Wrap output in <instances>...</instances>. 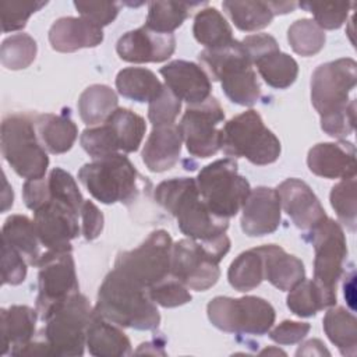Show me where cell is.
Masks as SVG:
<instances>
[{"label":"cell","mask_w":357,"mask_h":357,"mask_svg":"<svg viewBox=\"0 0 357 357\" xmlns=\"http://www.w3.org/2000/svg\"><path fill=\"white\" fill-rule=\"evenodd\" d=\"M155 201L177 219L178 229L197 241H211L226 233L229 220L213 215L202 201L192 177L165 180L155 188Z\"/></svg>","instance_id":"1"},{"label":"cell","mask_w":357,"mask_h":357,"mask_svg":"<svg viewBox=\"0 0 357 357\" xmlns=\"http://www.w3.org/2000/svg\"><path fill=\"white\" fill-rule=\"evenodd\" d=\"M93 311L123 328L151 331L160 324L159 311L148 290L116 269L109 272L100 284Z\"/></svg>","instance_id":"2"},{"label":"cell","mask_w":357,"mask_h":357,"mask_svg":"<svg viewBox=\"0 0 357 357\" xmlns=\"http://www.w3.org/2000/svg\"><path fill=\"white\" fill-rule=\"evenodd\" d=\"M199 63L212 79L220 81L225 95L237 105L252 106L261 96V86L252 70L250 56L241 42L205 49L198 54Z\"/></svg>","instance_id":"3"},{"label":"cell","mask_w":357,"mask_h":357,"mask_svg":"<svg viewBox=\"0 0 357 357\" xmlns=\"http://www.w3.org/2000/svg\"><path fill=\"white\" fill-rule=\"evenodd\" d=\"M229 250L230 240L226 234L211 241L178 240L172 250V276L188 289L204 291L218 282L219 262Z\"/></svg>","instance_id":"4"},{"label":"cell","mask_w":357,"mask_h":357,"mask_svg":"<svg viewBox=\"0 0 357 357\" xmlns=\"http://www.w3.org/2000/svg\"><path fill=\"white\" fill-rule=\"evenodd\" d=\"M138 172L123 153L93 159L78 172V180L88 192L103 204H130L139 192Z\"/></svg>","instance_id":"5"},{"label":"cell","mask_w":357,"mask_h":357,"mask_svg":"<svg viewBox=\"0 0 357 357\" xmlns=\"http://www.w3.org/2000/svg\"><path fill=\"white\" fill-rule=\"evenodd\" d=\"M93 310L88 298L79 291L57 304L43 319L42 335L49 344L52 356H82L86 346V328Z\"/></svg>","instance_id":"6"},{"label":"cell","mask_w":357,"mask_h":357,"mask_svg":"<svg viewBox=\"0 0 357 357\" xmlns=\"http://www.w3.org/2000/svg\"><path fill=\"white\" fill-rule=\"evenodd\" d=\"M220 149L227 156L245 158L254 165L264 166L279 158L280 141L251 109L234 116L222 127Z\"/></svg>","instance_id":"7"},{"label":"cell","mask_w":357,"mask_h":357,"mask_svg":"<svg viewBox=\"0 0 357 357\" xmlns=\"http://www.w3.org/2000/svg\"><path fill=\"white\" fill-rule=\"evenodd\" d=\"M195 181L202 201L219 218L234 216L251 192L250 183L238 173L237 162L231 158L218 159L206 165Z\"/></svg>","instance_id":"8"},{"label":"cell","mask_w":357,"mask_h":357,"mask_svg":"<svg viewBox=\"0 0 357 357\" xmlns=\"http://www.w3.org/2000/svg\"><path fill=\"white\" fill-rule=\"evenodd\" d=\"M1 153L13 170L26 178H42L49 166L35 123L25 114H10L1 123Z\"/></svg>","instance_id":"9"},{"label":"cell","mask_w":357,"mask_h":357,"mask_svg":"<svg viewBox=\"0 0 357 357\" xmlns=\"http://www.w3.org/2000/svg\"><path fill=\"white\" fill-rule=\"evenodd\" d=\"M173 241L166 230L152 231L137 248L120 252L114 269L144 289L172 275Z\"/></svg>","instance_id":"10"},{"label":"cell","mask_w":357,"mask_h":357,"mask_svg":"<svg viewBox=\"0 0 357 357\" xmlns=\"http://www.w3.org/2000/svg\"><path fill=\"white\" fill-rule=\"evenodd\" d=\"M213 326L229 333L264 335L275 322V310L264 298L245 296L241 298L215 297L206 307Z\"/></svg>","instance_id":"11"},{"label":"cell","mask_w":357,"mask_h":357,"mask_svg":"<svg viewBox=\"0 0 357 357\" xmlns=\"http://www.w3.org/2000/svg\"><path fill=\"white\" fill-rule=\"evenodd\" d=\"M356 82L357 63L353 59H337L317 67L311 78V102L319 116L346 109Z\"/></svg>","instance_id":"12"},{"label":"cell","mask_w":357,"mask_h":357,"mask_svg":"<svg viewBox=\"0 0 357 357\" xmlns=\"http://www.w3.org/2000/svg\"><path fill=\"white\" fill-rule=\"evenodd\" d=\"M223 120V109L213 96L202 103L190 105L178 124L187 151L195 158L215 155L222 145V128L219 126Z\"/></svg>","instance_id":"13"},{"label":"cell","mask_w":357,"mask_h":357,"mask_svg":"<svg viewBox=\"0 0 357 357\" xmlns=\"http://www.w3.org/2000/svg\"><path fill=\"white\" fill-rule=\"evenodd\" d=\"M36 266L39 268L36 311L45 319L52 308L78 291V280L71 251L47 250Z\"/></svg>","instance_id":"14"},{"label":"cell","mask_w":357,"mask_h":357,"mask_svg":"<svg viewBox=\"0 0 357 357\" xmlns=\"http://www.w3.org/2000/svg\"><path fill=\"white\" fill-rule=\"evenodd\" d=\"M314 245V279L324 290L336 294L347 257V244L343 229L337 222L326 218L311 230Z\"/></svg>","instance_id":"15"},{"label":"cell","mask_w":357,"mask_h":357,"mask_svg":"<svg viewBox=\"0 0 357 357\" xmlns=\"http://www.w3.org/2000/svg\"><path fill=\"white\" fill-rule=\"evenodd\" d=\"M33 213V226L40 244L49 251H71L70 241L79 233V212L64 202L50 199Z\"/></svg>","instance_id":"16"},{"label":"cell","mask_w":357,"mask_h":357,"mask_svg":"<svg viewBox=\"0 0 357 357\" xmlns=\"http://www.w3.org/2000/svg\"><path fill=\"white\" fill-rule=\"evenodd\" d=\"M176 49L173 33H159L148 26H139L120 36L116 50L128 63H160L167 60Z\"/></svg>","instance_id":"17"},{"label":"cell","mask_w":357,"mask_h":357,"mask_svg":"<svg viewBox=\"0 0 357 357\" xmlns=\"http://www.w3.org/2000/svg\"><path fill=\"white\" fill-rule=\"evenodd\" d=\"M276 192L280 206L301 230H312L328 216L310 185L298 178H287L279 184Z\"/></svg>","instance_id":"18"},{"label":"cell","mask_w":357,"mask_h":357,"mask_svg":"<svg viewBox=\"0 0 357 357\" xmlns=\"http://www.w3.org/2000/svg\"><path fill=\"white\" fill-rule=\"evenodd\" d=\"M280 199L276 190L258 187L251 190L243 205L241 230L250 237L273 233L280 225Z\"/></svg>","instance_id":"19"},{"label":"cell","mask_w":357,"mask_h":357,"mask_svg":"<svg viewBox=\"0 0 357 357\" xmlns=\"http://www.w3.org/2000/svg\"><path fill=\"white\" fill-rule=\"evenodd\" d=\"M166 86L188 105H198L211 96V79L204 68L192 61L174 60L160 68Z\"/></svg>","instance_id":"20"},{"label":"cell","mask_w":357,"mask_h":357,"mask_svg":"<svg viewBox=\"0 0 357 357\" xmlns=\"http://www.w3.org/2000/svg\"><path fill=\"white\" fill-rule=\"evenodd\" d=\"M308 169L324 178L356 176V148L351 142H324L312 146L307 156Z\"/></svg>","instance_id":"21"},{"label":"cell","mask_w":357,"mask_h":357,"mask_svg":"<svg viewBox=\"0 0 357 357\" xmlns=\"http://www.w3.org/2000/svg\"><path fill=\"white\" fill-rule=\"evenodd\" d=\"M103 40L100 26L82 17H61L49 29V42L57 52L71 53L84 47H95Z\"/></svg>","instance_id":"22"},{"label":"cell","mask_w":357,"mask_h":357,"mask_svg":"<svg viewBox=\"0 0 357 357\" xmlns=\"http://www.w3.org/2000/svg\"><path fill=\"white\" fill-rule=\"evenodd\" d=\"M181 134L178 126H159L153 127L144 149L142 160L151 172L162 173L172 169L181 153Z\"/></svg>","instance_id":"23"},{"label":"cell","mask_w":357,"mask_h":357,"mask_svg":"<svg viewBox=\"0 0 357 357\" xmlns=\"http://www.w3.org/2000/svg\"><path fill=\"white\" fill-rule=\"evenodd\" d=\"M264 261V279L276 289L289 291L304 280L305 269L301 259L287 254L276 244L258 247Z\"/></svg>","instance_id":"24"},{"label":"cell","mask_w":357,"mask_h":357,"mask_svg":"<svg viewBox=\"0 0 357 357\" xmlns=\"http://www.w3.org/2000/svg\"><path fill=\"white\" fill-rule=\"evenodd\" d=\"M86 347L95 357H121L131 354V343L119 325L95 311L86 328Z\"/></svg>","instance_id":"25"},{"label":"cell","mask_w":357,"mask_h":357,"mask_svg":"<svg viewBox=\"0 0 357 357\" xmlns=\"http://www.w3.org/2000/svg\"><path fill=\"white\" fill-rule=\"evenodd\" d=\"M36 312L28 305H11L1 310V354L13 351L35 337Z\"/></svg>","instance_id":"26"},{"label":"cell","mask_w":357,"mask_h":357,"mask_svg":"<svg viewBox=\"0 0 357 357\" xmlns=\"http://www.w3.org/2000/svg\"><path fill=\"white\" fill-rule=\"evenodd\" d=\"M35 128L43 146L50 153H64L74 145L78 128L64 114H39L35 117Z\"/></svg>","instance_id":"27"},{"label":"cell","mask_w":357,"mask_h":357,"mask_svg":"<svg viewBox=\"0 0 357 357\" xmlns=\"http://www.w3.org/2000/svg\"><path fill=\"white\" fill-rule=\"evenodd\" d=\"M1 240L14 247L28 264L38 265L42 252L33 222L24 215H11L6 219Z\"/></svg>","instance_id":"28"},{"label":"cell","mask_w":357,"mask_h":357,"mask_svg":"<svg viewBox=\"0 0 357 357\" xmlns=\"http://www.w3.org/2000/svg\"><path fill=\"white\" fill-rule=\"evenodd\" d=\"M163 86L165 85L148 68H123L116 77V88L119 93L139 103L152 102L162 92Z\"/></svg>","instance_id":"29"},{"label":"cell","mask_w":357,"mask_h":357,"mask_svg":"<svg viewBox=\"0 0 357 357\" xmlns=\"http://www.w3.org/2000/svg\"><path fill=\"white\" fill-rule=\"evenodd\" d=\"M324 331L328 339L343 356L354 357L357 353V321L343 307H332L324 317Z\"/></svg>","instance_id":"30"},{"label":"cell","mask_w":357,"mask_h":357,"mask_svg":"<svg viewBox=\"0 0 357 357\" xmlns=\"http://www.w3.org/2000/svg\"><path fill=\"white\" fill-rule=\"evenodd\" d=\"M252 64L257 67L264 81L276 89H284L290 86L298 74L297 61L287 53L280 52L279 47L257 57Z\"/></svg>","instance_id":"31"},{"label":"cell","mask_w":357,"mask_h":357,"mask_svg":"<svg viewBox=\"0 0 357 357\" xmlns=\"http://www.w3.org/2000/svg\"><path fill=\"white\" fill-rule=\"evenodd\" d=\"M119 146V151L131 153L138 151L145 135V120L130 109L117 107L105 121Z\"/></svg>","instance_id":"32"},{"label":"cell","mask_w":357,"mask_h":357,"mask_svg":"<svg viewBox=\"0 0 357 357\" xmlns=\"http://www.w3.org/2000/svg\"><path fill=\"white\" fill-rule=\"evenodd\" d=\"M286 304L297 317H312L318 311L336 304V294L324 290L315 280L304 279L289 290Z\"/></svg>","instance_id":"33"},{"label":"cell","mask_w":357,"mask_h":357,"mask_svg":"<svg viewBox=\"0 0 357 357\" xmlns=\"http://www.w3.org/2000/svg\"><path fill=\"white\" fill-rule=\"evenodd\" d=\"M117 95L110 86L93 84L88 86L78 99L79 117L89 126L105 123L117 109Z\"/></svg>","instance_id":"34"},{"label":"cell","mask_w":357,"mask_h":357,"mask_svg":"<svg viewBox=\"0 0 357 357\" xmlns=\"http://www.w3.org/2000/svg\"><path fill=\"white\" fill-rule=\"evenodd\" d=\"M192 33L206 49L220 47L233 40L229 22L216 8H204L195 15Z\"/></svg>","instance_id":"35"},{"label":"cell","mask_w":357,"mask_h":357,"mask_svg":"<svg viewBox=\"0 0 357 357\" xmlns=\"http://www.w3.org/2000/svg\"><path fill=\"white\" fill-rule=\"evenodd\" d=\"M201 4L199 1H151L148 4L146 24L149 29L159 33H172L188 17L191 7Z\"/></svg>","instance_id":"36"},{"label":"cell","mask_w":357,"mask_h":357,"mask_svg":"<svg viewBox=\"0 0 357 357\" xmlns=\"http://www.w3.org/2000/svg\"><path fill=\"white\" fill-rule=\"evenodd\" d=\"M227 279L237 291H248L259 286L264 280V261L259 248L241 252L230 264Z\"/></svg>","instance_id":"37"},{"label":"cell","mask_w":357,"mask_h":357,"mask_svg":"<svg viewBox=\"0 0 357 357\" xmlns=\"http://www.w3.org/2000/svg\"><path fill=\"white\" fill-rule=\"evenodd\" d=\"M222 6L234 25L245 32L268 26L275 15L269 1H223Z\"/></svg>","instance_id":"38"},{"label":"cell","mask_w":357,"mask_h":357,"mask_svg":"<svg viewBox=\"0 0 357 357\" xmlns=\"http://www.w3.org/2000/svg\"><path fill=\"white\" fill-rule=\"evenodd\" d=\"M291 49L300 56H314L325 45V33L315 21L303 18L293 22L287 31Z\"/></svg>","instance_id":"39"},{"label":"cell","mask_w":357,"mask_h":357,"mask_svg":"<svg viewBox=\"0 0 357 357\" xmlns=\"http://www.w3.org/2000/svg\"><path fill=\"white\" fill-rule=\"evenodd\" d=\"M38 45L28 33H17L6 38L0 49L1 64L8 70L26 68L36 57Z\"/></svg>","instance_id":"40"},{"label":"cell","mask_w":357,"mask_h":357,"mask_svg":"<svg viewBox=\"0 0 357 357\" xmlns=\"http://www.w3.org/2000/svg\"><path fill=\"white\" fill-rule=\"evenodd\" d=\"M331 205L340 222L351 231L356 230L357 206H356V178H343L333 185L331 191Z\"/></svg>","instance_id":"41"},{"label":"cell","mask_w":357,"mask_h":357,"mask_svg":"<svg viewBox=\"0 0 357 357\" xmlns=\"http://www.w3.org/2000/svg\"><path fill=\"white\" fill-rule=\"evenodd\" d=\"M47 184L50 199L64 202L78 212L81 211L85 199L82 198V194L70 173H67L61 167H54L47 176Z\"/></svg>","instance_id":"42"},{"label":"cell","mask_w":357,"mask_h":357,"mask_svg":"<svg viewBox=\"0 0 357 357\" xmlns=\"http://www.w3.org/2000/svg\"><path fill=\"white\" fill-rule=\"evenodd\" d=\"M298 6L310 11L315 18L317 25L322 29H337L346 21L353 4L335 1H303Z\"/></svg>","instance_id":"43"},{"label":"cell","mask_w":357,"mask_h":357,"mask_svg":"<svg viewBox=\"0 0 357 357\" xmlns=\"http://www.w3.org/2000/svg\"><path fill=\"white\" fill-rule=\"evenodd\" d=\"M79 141L85 152L93 159L119 153V146L106 123L84 130Z\"/></svg>","instance_id":"44"},{"label":"cell","mask_w":357,"mask_h":357,"mask_svg":"<svg viewBox=\"0 0 357 357\" xmlns=\"http://www.w3.org/2000/svg\"><path fill=\"white\" fill-rule=\"evenodd\" d=\"M187 289V286L170 275L165 280L149 287L148 294L155 304L165 308H173L191 301V294Z\"/></svg>","instance_id":"45"},{"label":"cell","mask_w":357,"mask_h":357,"mask_svg":"<svg viewBox=\"0 0 357 357\" xmlns=\"http://www.w3.org/2000/svg\"><path fill=\"white\" fill-rule=\"evenodd\" d=\"M47 1H0L1 25L3 32H11L22 29L26 25L28 18L45 7Z\"/></svg>","instance_id":"46"},{"label":"cell","mask_w":357,"mask_h":357,"mask_svg":"<svg viewBox=\"0 0 357 357\" xmlns=\"http://www.w3.org/2000/svg\"><path fill=\"white\" fill-rule=\"evenodd\" d=\"M181 109V100L165 85L162 92L149 102L148 117L153 127L174 124Z\"/></svg>","instance_id":"47"},{"label":"cell","mask_w":357,"mask_h":357,"mask_svg":"<svg viewBox=\"0 0 357 357\" xmlns=\"http://www.w3.org/2000/svg\"><path fill=\"white\" fill-rule=\"evenodd\" d=\"M1 282L3 284H20L26 276L25 258L8 243L1 240Z\"/></svg>","instance_id":"48"},{"label":"cell","mask_w":357,"mask_h":357,"mask_svg":"<svg viewBox=\"0 0 357 357\" xmlns=\"http://www.w3.org/2000/svg\"><path fill=\"white\" fill-rule=\"evenodd\" d=\"M356 123V99H351L346 109L322 116L321 128L331 137L343 138L353 132Z\"/></svg>","instance_id":"49"},{"label":"cell","mask_w":357,"mask_h":357,"mask_svg":"<svg viewBox=\"0 0 357 357\" xmlns=\"http://www.w3.org/2000/svg\"><path fill=\"white\" fill-rule=\"evenodd\" d=\"M82 18L98 26L109 25L119 14L120 4L114 1H74Z\"/></svg>","instance_id":"50"},{"label":"cell","mask_w":357,"mask_h":357,"mask_svg":"<svg viewBox=\"0 0 357 357\" xmlns=\"http://www.w3.org/2000/svg\"><path fill=\"white\" fill-rule=\"evenodd\" d=\"M310 324L283 321L269 332V337L279 344H294L301 342L310 332Z\"/></svg>","instance_id":"51"},{"label":"cell","mask_w":357,"mask_h":357,"mask_svg":"<svg viewBox=\"0 0 357 357\" xmlns=\"http://www.w3.org/2000/svg\"><path fill=\"white\" fill-rule=\"evenodd\" d=\"M22 195L25 205L33 212L50 201L47 178H32L26 180L22 185Z\"/></svg>","instance_id":"52"},{"label":"cell","mask_w":357,"mask_h":357,"mask_svg":"<svg viewBox=\"0 0 357 357\" xmlns=\"http://www.w3.org/2000/svg\"><path fill=\"white\" fill-rule=\"evenodd\" d=\"M79 216L82 219V234L86 240H95L103 230V215L92 201H84Z\"/></svg>","instance_id":"53"},{"label":"cell","mask_w":357,"mask_h":357,"mask_svg":"<svg viewBox=\"0 0 357 357\" xmlns=\"http://www.w3.org/2000/svg\"><path fill=\"white\" fill-rule=\"evenodd\" d=\"M324 354L329 356V351L325 349V344L318 339H311L303 343L296 351V356H324Z\"/></svg>","instance_id":"54"},{"label":"cell","mask_w":357,"mask_h":357,"mask_svg":"<svg viewBox=\"0 0 357 357\" xmlns=\"http://www.w3.org/2000/svg\"><path fill=\"white\" fill-rule=\"evenodd\" d=\"M269 6L273 11V14H286L293 11L297 7V3L294 1H269Z\"/></svg>","instance_id":"55"},{"label":"cell","mask_w":357,"mask_h":357,"mask_svg":"<svg viewBox=\"0 0 357 357\" xmlns=\"http://www.w3.org/2000/svg\"><path fill=\"white\" fill-rule=\"evenodd\" d=\"M343 287H344V297L347 298L351 310H354V304H353V301H354V273L350 275L349 282H344Z\"/></svg>","instance_id":"56"},{"label":"cell","mask_w":357,"mask_h":357,"mask_svg":"<svg viewBox=\"0 0 357 357\" xmlns=\"http://www.w3.org/2000/svg\"><path fill=\"white\" fill-rule=\"evenodd\" d=\"M4 183H6V191L3 194V208H1L3 212H6L13 205V194H11L13 188L8 187V183H7L6 177H4Z\"/></svg>","instance_id":"57"}]
</instances>
